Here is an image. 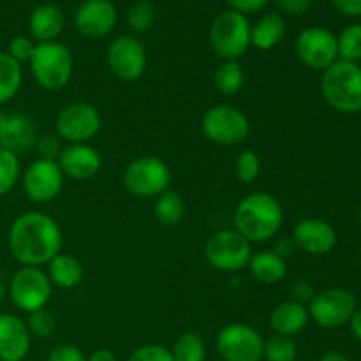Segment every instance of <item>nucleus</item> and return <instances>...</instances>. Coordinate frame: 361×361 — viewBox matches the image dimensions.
Instances as JSON below:
<instances>
[{
    "label": "nucleus",
    "instance_id": "nucleus-4",
    "mask_svg": "<svg viewBox=\"0 0 361 361\" xmlns=\"http://www.w3.org/2000/svg\"><path fill=\"white\" fill-rule=\"evenodd\" d=\"M28 63L35 83L48 92L66 88L74 73L73 53L66 44L56 41L35 46Z\"/></svg>",
    "mask_w": 361,
    "mask_h": 361
},
{
    "label": "nucleus",
    "instance_id": "nucleus-37",
    "mask_svg": "<svg viewBox=\"0 0 361 361\" xmlns=\"http://www.w3.org/2000/svg\"><path fill=\"white\" fill-rule=\"evenodd\" d=\"M127 361H175L169 349L159 344H147L133 351Z\"/></svg>",
    "mask_w": 361,
    "mask_h": 361
},
{
    "label": "nucleus",
    "instance_id": "nucleus-46",
    "mask_svg": "<svg viewBox=\"0 0 361 361\" xmlns=\"http://www.w3.org/2000/svg\"><path fill=\"white\" fill-rule=\"evenodd\" d=\"M349 324H351L353 335H355V337L361 342V307H358V309H356V312L353 314Z\"/></svg>",
    "mask_w": 361,
    "mask_h": 361
},
{
    "label": "nucleus",
    "instance_id": "nucleus-7",
    "mask_svg": "<svg viewBox=\"0 0 361 361\" xmlns=\"http://www.w3.org/2000/svg\"><path fill=\"white\" fill-rule=\"evenodd\" d=\"M201 133L210 143L219 147H236L249 137L250 122L236 106L217 104L204 111Z\"/></svg>",
    "mask_w": 361,
    "mask_h": 361
},
{
    "label": "nucleus",
    "instance_id": "nucleus-42",
    "mask_svg": "<svg viewBox=\"0 0 361 361\" xmlns=\"http://www.w3.org/2000/svg\"><path fill=\"white\" fill-rule=\"evenodd\" d=\"M291 296L293 302L305 305V303L312 302V298L316 296V291H314L312 284H309L307 281H296L291 286Z\"/></svg>",
    "mask_w": 361,
    "mask_h": 361
},
{
    "label": "nucleus",
    "instance_id": "nucleus-27",
    "mask_svg": "<svg viewBox=\"0 0 361 361\" xmlns=\"http://www.w3.org/2000/svg\"><path fill=\"white\" fill-rule=\"evenodd\" d=\"M214 85L221 94L235 95L245 85V71L238 60H224L214 73Z\"/></svg>",
    "mask_w": 361,
    "mask_h": 361
},
{
    "label": "nucleus",
    "instance_id": "nucleus-10",
    "mask_svg": "<svg viewBox=\"0 0 361 361\" xmlns=\"http://www.w3.org/2000/svg\"><path fill=\"white\" fill-rule=\"evenodd\" d=\"M102 118L95 106L88 102H71L63 106L55 120L56 136L73 143H90L101 133Z\"/></svg>",
    "mask_w": 361,
    "mask_h": 361
},
{
    "label": "nucleus",
    "instance_id": "nucleus-22",
    "mask_svg": "<svg viewBox=\"0 0 361 361\" xmlns=\"http://www.w3.org/2000/svg\"><path fill=\"white\" fill-rule=\"evenodd\" d=\"M309 310L307 305L296 303L293 300L282 302L271 310L270 326L274 334L284 335V337H295L309 323Z\"/></svg>",
    "mask_w": 361,
    "mask_h": 361
},
{
    "label": "nucleus",
    "instance_id": "nucleus-43",
    "mask_svg": "<svg viewBox=\"0 0 361 361\" xmlns=\"http://www.w3.org/2000/svg\"><path fill=\"white\" fill-rule=\"evenodd\" d=\"M331 6L344 16H361V0H331Z\"/></svg>",
    "mask_w": 361,
    "mask_h": 361
},
{
    "label": "nucleus",
    "instance_id": "nucleus-5",
    "mask_svg": "<svg viewBox=\"0 0 361 361\" xmlns=\"http://www.w3.org/2000/svg\"><path fill=\"white\" fill-rule=\"evenodd\" d=\"M208 41L222 60H240L250 48V23L245 14L222 11L212 21Z\"/></svg>",
    "mask_w": 361,
    "mask_h": 361
},
{
    "label": "nucleus",
    "instance_id": "nucleus-25",
    "mask_svg": "<svg viewBox=\"0 0 361 361\" xmlns=\"http://www.w3.org/2000/svg\"><path fill=\"white\" fill-rule=\"evenodd\" d=\"M250 274L257 282L267 286L279 284L288 274V263L284 257L279 256L274 250H263V252L252 254L250 257Z\"/></svg>",
    "mask_w": 361,
    "mask_h": 361
},
{
    "label": "nucleus",
    "instance_id": "nucleus-28",
    "mask_svg": "<svg viewBox=\"0 0 361 361\" xmlns=\"http://www.w3.org/2000/svg\"><path fill=\"white\" fill-rule=\"evenodd\" d=\"M183 214H185V203L175 190H166L155 200L154 215L162 226H169V228L176 226L183 219Z\"/></svg>",
    "mask_w": 361,
    "mask_h": 361
},
{
    "label": "nucleus",
    "instance_id": "nucleus-18",
    "mask_svg": "<svg viewBox=\"0 0 361 361\" xmlns=\"http://www.w3.org/2000/svg\"><path fill=\"white\" fill-rule=\"evenodd\" d=\"M296 247L310 256H324L337 245V231L328 221L319 217H309L300 221L293 231Z\"/></svg>",
    "mask_w": 361,
    "mask_h": 361
},
{
    "label": "nucleus",
    "instance_id": "nucleus-31",
    "mask_svg": "<svg viewBox=\"0 0 361 361\" xmlns=\"http://www.w3.org/2000/svg\"><path fill=\"white\" fill-rule=\"evenodd\" d=\"M298 355V348L293 337L274 334L264 341L263 358L267 361H295Z\"/></svg>",
    "mask_w": 361,
    "mask_h": 361
},
{
    "label": "nucleus",
    "instance_id": "nucleus-26",
    "mask_svg": "<svg viewBox=\"0 0 361 361\" xmlns=\"http://www.w3.org/2000/svg\"><path fill=\"white\" fill-rule=\"evenodd\" d=\"M23 81L21 63H18L7 51H0V106L13 101L20 92Z\"/></svg>",
    "mask_w": 361,
    "mask_h": 361
},
{
    "label": "nucleus",
    "instance_id": "nucleus-38",
    "mask_svg": "<svg viewBox=\"0 0 361 361\" xmlns=\"http://www.w3.org/2000/svg\"><path fill=\"white\" fill-rule=\"evenodd\" d=\"M62 143H60L59 136H51V134H46V136H39L37 145H35V150H37L39 159H49V161H56L62 152Z\"/></svg>",
    "mask_w": 361,
    "mask_h": 361
},
{
    "label": "nucleus",
    "instance_id": "nucleus-8",
    "mask_svg": "<svg viewBox=\"0 0 361 361\" xmlns=\"http://www.w3.org/2000/svg\"><path fill=\"white\" fill-rule=\"evenodd\" d=\"M252 243L247 242L236 229H221L204 243V259L212 268L226 274L249 267Z\"/></svg>",
    "mask_w": 361,
    "mask_h": 361
},
{
    "label": "nucleus",
    "instance_id": "nucleus-12",
    "mask_svg": "<svg viewBox=\"0 0 361 361\" xmlns=\"http://www.w3.org/2000/svg\"><path fill=\"white\" fill-rule=\"evenodd\" d=\"M106 63L116 80L123 83L137 81L147 71V49L134 35H118L106 49Z\"/></svg>",
    "mask_w": 361,
    "mask_h": 361
},
{
    "label": "nucleus",
    "instance_id": "nucleus-19",
    "mask_svg": "<svg viewBox=\"0 0 361 361\" xmlns=\"http://www.w3.org/2000/svg\"><path fill=\"white\" fill-rule=\"evenodd\" d=\"M56 162L67 178L90 180L101 171L102 157L92 145L73 143L62 148Z\"/></svg>",
    "mask_w": 361,
    "mask_h": 361
},
{
    "label": "nucleus",
    "instance_id": "nucleus-33",
    "mask_svg": "<svg viewBox=\"0 0 361 361\" xmlns=\"http://www.w3.org/2000/svg\"><path fill=\"white\" fill-rule=\"evenodd\" d=\"M127 23L134 34H145L155 23V7L150 0H137L127 14Z\"/></svg>",
    "mask_w": 361,
    "mask_h": 361
},
{
    "label": "nucleus",
    "instance_id": "nucleus-13",
    "mask_svg": "<svg viewBox=\"0 0 361 361\" xmlns=\"http://www.w3.org/2000/svg\"><path fill=\"white\" fill-rule=\"evenodd\" d=\"M358 309L356 296L342 288H331L326 291L316 293L309 303V317L321 328L335 330L351 321L353 314Z\"/></svg>",
    "mask_w": 361,
    "mask_h": 361
},
{
    "label": "nucleus",
    "instance_id": "nucleus-30",
    "mask_svg": "<svg viewBox=\"0 0 361 361\" xmlns=\"http://www.w3.org/2000/svg\"><path fill=\"white\" fill-rule=\"evenodd\" d=\"M21 178V162L20 157L13 152L0 147V196H6L7 192L16 187Z\"/></svg>",
    "mask_w": 361,
    "mask_h": 361
},
{
    "label": "nucleus",
    "instance_id": "nucleus-21",
    "mask_svg": "<svg viewBox=\"0 0 361 361\" xmlns=\"http://www.w3.org/2000/svg\"><path fill=\"white\" fill-rule=\"evenodd\" d=\"M63 25H66V18H63L62 9L53 4H42L35 7L28 18V32L37 44L55 41L62 34Z\"/></svg>",
    "mask_w": 361,
    "mask_h": 361
},
{
    "label": "nucleus",
    "instance_id": "nucleus-14",
    "mask_svg": "<svg viewBox=\"0 0 361 361\" xmlns=\"http://www.w3.org/2000/svg\"><path fill=\"white\" fill-rule=\"evenodd\" d=\"M63 173L59 162L49 159H35L21 175V187L25 196L37 204L51 203L63 189Z\"/></svg>",
    "mask_w": 361,
    "mask_h": 361
},
{
    "label": "nucleus",
    "instance_id": "nucleus-29",
    "mask_svg": "<svg viewBox=\"0 0 361 361\" xmlns=\"http://www.w3.org/2000/svg\"><path fill=\"white\" fill-rule=\"evenodd\" d=\"M169 351L175 361H204L207 358V344L203 337L194 331H185L180 335Z\"/></svg>",
    "mask_w": 361,
    "mask_h": 361
},
{
    "label": "nucleus",
    "instance_id": "nucleus-16",
    "mask_svg": "<svg viewBox=\"0 0 361 361\" xmlns=\"http://www.w3.org/2000/svg\"><path fill=\"white\" fill-rule=\"evenodd\" d=\"M118 13L111 0H85L74 14V27L83 37L102 39L115 28Z\"/></svg>",
    "mask_w": 361,
    "mask_h": 361
},
{
    "label": "nucleus",
    "instance_id": "nucleus-49",
    "mask_svg": "<svg viewBox=\"0 0 361 361\" xmlns=\"http://www.w3.org/2000/svg\"><path fill=\"white\" fill-rule=\"evenodd\" d=\"M0 115H2V113H0Z\"/></svg>",
    "mask_w": 361,
    "mask_h": 361
},
{
    "label": "nucleus",
    "instance_id": "nucleus-34",
    "mask_svg": "<svg viewBox=\"0 0 361 361\" xmlns=\"http://www.w3.org/2000/svg\"><path fill=\"white\" fill-rule=\"evenodd\" d=\"M235 175L243 185H250L261 175V157L254 150L240 152L235 161Z\"/></svg>",
    "mask_w": 361,
    "mask_h": 361
},
{
    "label": "nucleus",
    "instance_id": "nucleus-39",
    "mask_svg": "<svg viewBox=\"0 0 361 361\" xmlns=\"http://www.w3.org/2000/svg\"><path fill=\"white\" fill-rule=\"evenodd\" d=\"M48 361H87V356L83 355L80 348L71 344L56 345L48 355Z\"/></svg>",
    "mask_w": 361,
    "mask_h": 361
},
{
    "label": "nucleus",
    "instance_id": "nucleus-35",
    "mask_svg": "<svg viewBox=\"0 0 361 361\" xmlns=\"http://www.w3.org/2000/svg\"><path fill=\"white\" fill-rule=\"evenodd\" d=\"M27 328L28 331H30V335H34V337L37 338L51 337L56 330L55 316L46 309L35 310V312L28 314Z\"/></svg>",
    "mask_w": 361,
    "mask_h": 361
},
{
    "label": "nucleus",
    "instance_id": "nucleus-48",
    "mask_svg": "<svg viewBox=\"0 0 361 361\" xmlns=\"http://www.w3.org/2000/svg\"><path fill=\"white\" fill-rule=\"evenodd\" d=\"M360 221H361V212H360Z\"/></svg>",
    "mask_w": 361,
    "mask_h": 361
},
{
    "label": "nucleus",
    "instance_id": "nucleus-9",
    "mask_svg": "<svg viewBox=\"0 0 361 361\" xmlns=\"http://www.w3.org/2000/svg\"><path fill=\"white\" fill-rule=\"evenodd\" d=\"M7 291L16 309L30 314L39 309H46L51 300L53 284L41 268L21 267L11 279Z\"/></svg>",
    "mask_w": 361,
    "mask_h": 361
},
{
    "label": "nucleus",
    "instance_id": "nucleus-32",
    "mask_svg": "<svg viewBox=\"0 0 361 361\" xmlns=\"http://www.w3.org/2000/svg\"><path fill=\"white\" fill-rule=\"evenodd\" d=\"M337 48L341 60L358 63L361 60V25L353 23L345 27L337 37Z\"/></svg>",
    "mask_w": 361,
    "mask_h": 361
},
{
    "label": "nucleus",
    "instance_id": "nucleus-6",
    "mask_svg": "<svg viewBox=\"0 0 361 361\" xmlns=\"http://www.w3.org/2000/svg\"><path fill=\"white\" fill-rule=\"evenodd\" d=\"M123 187L127 192L141 200L161 196L171 185V169L168 162L155 155H141L129 162L123 171Z\"/></svg>",
    "mask_w": 361,
    "mask_h": 361
},
{
    "label": "nucleus",
    "instance_id": "nucleus-17",
    "mask_svg": "<svg viewBox=\"0 0 361 361\" xmlns=\"http://www.w3.org/2000/svg\"><path fill=\"white\" fill-rule=\"evenodd\" d=\"M39 140V130L34 120L21 113L0 115V147L13 152L18 157L34 150Z\"/></svg>",
    "mask_w": 361,
    "mask_h": 361
},
{
    "label": "nucleus",
    "instance_id": "nucleus-20",
    "mask_svg": "<svg viewBox=\"0 0 361 361\" xmlns=\"http://www.w3.org/2000/svg\"><path fill=\"white\" fill-rule=\"evenodd\" d=\"M27 323L14 314H0V361H23L30 351Z\"/></svg>",
    "mask_w": 361,
    "mask_h": 361
},
{
    "label": "nucleus",
    "instance_id": "nucleus-3",
    "mask_svg": "<svg viewBox=\"0 0 361 361\" xmlns=\"http://www.w3.org/2000/svg\"><path fill=\"white\" fill-rule=\"evenodd\" d=\"M321 94L338 113L356 115L361 111V67L341 60L331 63L321 76Z\"/></svg>",
    "mask_w": 361,
    "mask_h": 361
},
{
    "label": "nucleus",
    "instance_id": "nucleus-23",
    "mask_svg": "<svg viewBox=\"0 0 361 361\" xmlns=\"http://www.w3.org/2000/svg\"><path fill=\"white\" fill-rule=\"evenodd\" d=\"M288 23L281 13H267L250 27V44L261 51L274 49L284 39Z\"/></svg>",
    "mask_w": 361,
    "mask_h": 361
},
{
    "label": "nucleus",
    "instance_id": "nucleus-2",
    "mask_svg": "<svg viewBox=\"0 0 361 361\" xmlns=\"http://www.w3.org/2000/svg\"><path fill=\"white\" fill-rule=\"evenodd\" d=\"M235 229L249 243H263L279 235L284 222L282 204L270 192H252L236 204Z\"/></svg>",
    "mask_w": 361,
    "mask_h": 361
},
{
    "label": "nucleus",
    "instance_id": "nucleus-11",
    "mask_svg": "<svg viewBox=\"0 0 361 361\" xmlns=\"http://www.w3.org/2000/svg\"><path fill=\"white\" fill-rule=\"evenodd\" d=\"M215 348L222 361H261L264 338L249 324L231 323L226 324L217 334Z\"/></svg>",
    "mask_w": 361,
    "mask_h": 361
},
{
    "label": "nucleus",
    "instance_id": "nucleus-36",
    "mask_svg": "<svg viewBox=\"0 0 361 361\" xmlns=\"http://www.w3.org/2000/svg\"><path fill=\"white\" fill-rule=\"evenodd\" d=\"M35 46H37V42H35L32 37H27V35H16V37H13L9 41L7 53H9L18 63L30 62Z\"/></svg>",
    "mask_w": 361,
    "mask_h": 361
},
{
    "label": "nucleus",
    "instance_id": "nucleus-40",
    "mask_svg": "<svg viewBox=\"0 0 361 361\" xmlns=\"http://www.w3.org/2000/svg\"><path fill=\"white\" fill-rule=\"evenodd\" d=\"M279 11L289 16H303L310 11L312 0H274Z\"/></svg>",
    "mask_w": 361,
    "mask_h": 361
},
{
    "label": "nucleus",
    "instance_id": "nucleus-1",
    "mask_svg": "<svg viewBox=\"0 0 361 361\" xmlns=\"http://www.w3.org/2000/svg\"><path fill=\"white\" fill-rule=\"evenodd\" d=\"M7 243L18 263L39 268L62 252L63 235L53 217L42 212H27L11 224Z\"/></svg>",
    "mask_w": 361,
    "mask_h": 361
},
{
    "label": "nucleus",
    "instance_id": "nucleus-41",
    "mask_svg": "<svg viewBox=\"0 0 361 361\" xmlns=\"http://www.w3.org/2000/svg\"><path fill=\"white\" fill-rule=\"evenodd\" d=\"M270 0H226L231 11H236V13H242V14H254V13H259L267 7V4Z\"/></svg>",
    "mask_w": 361,
    "mask_h": 361
},
{
    "label": "nucleus",
    "instance_id": "nucleus-15",
    "mask_svg": "<svg viewBox=\"0 0 361 361\" xmlns=\"http://www.w3.org/2000/svg\"><path fill=\"white\" fill-rule=\"evenodd\" d=\"M295 53L309 69L324 71L338 60L337 37L328 28L309 27L296 37Z\"/></svg>",
    "mask_w": 361,
    "mask_h": 361
},
{
    "label": "nucleus",
    "instance_id": "nucleus-24",
    "mask_svg": "<svg viewBox=\"0 0 361 361\" xmlns=\"http://www.w3.org/2000/svg\"><path fill=\"white\" fill-rule=\"evenodd\" d=\"M83 264L78 257L60 252L46 264L49 282L60 289H74L83 281Z\"/></svg>",
    "mask_w": 361,
    "mask_h": 361
},
{
    "label": "nucleus",
    "instance_id": "nucleus-44",
    "mask_svg": "<svg viewBox=\"0 0 361 361\" xmlns=\"http://www.w3.org/2000/svg\"><path fill=\"white\" fill-rule=\"evenodd\" d=\"M296 249V243H295V240L293 238H289V236H286V238H281L277 242V245H275V250L274 252H277L279 256L281 257H288V256H291L293 254V250Z\"/></svg>",
    "mask_w": 361,
    "mask_h": 361
},
{
    "label": "nucleus",
    "instance_id": "nucleus-45",
    "mask_svg": "<svg viewBox=\"0 0 361 361\" xmlns=\"http://www.w3.org/2000/svg\"><path fill=\"white\" fill-rule=\"evenodd\" d=\"M87 361H118V358L109 349H97V351H94L88 356Z\"/></svg>",
    "mask_w": 361,
    "mask_h": 361
},
{
    "label": "nucleus",
    "instance_id": "nucleus-47",
    "mask_svg": "<svg viewBox=\"0 0 361 361\" xmlns=\"http://www.w3.org/2000/svg\"><path fill=\"white\" fill-rule=\"evenodd\" d=\"M319 361H351V360L341 351H326L323 356H321Z\"/></svg>",
    "mask_w": 361,
    "mask_h": 361
}]
</instances>
